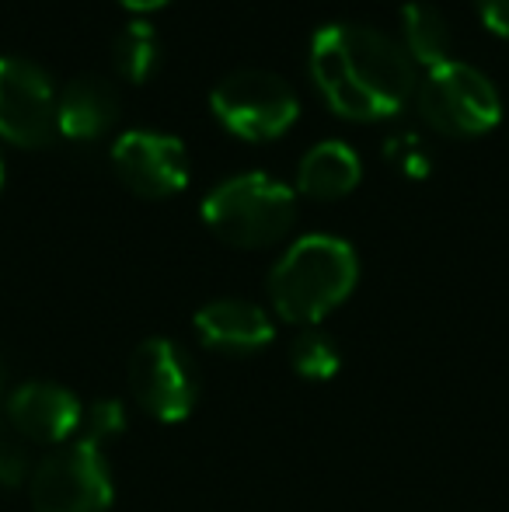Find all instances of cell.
<instances>
[{"mask_svg": "<svg viewBox=\"0 0 509 512\" xmlns=\"http://www.w3.org/2000/svg\"><path fill=\"white\" fill-rule=\"evenodd\" d=\"M311 77L325 105L353 122L398 115L419 84V70L401 42L360 21H332L314 32Z\"/></svg>", "mask_w": 509, "mask_h": 512, "instance_id": "cell-1", "label": "cell"}, {"mask_svg": "<svg viewBox=\"0 0 509 512\" xmlns=\"http://www.w3.org/2000/svg\"><path fill=\"white\" fill-rule=\"evenodd\" d=\"M360 258L335 234L297 237L269 272V300L283 321L314 328L356 290Z\"/></svg>", "mask_w": 509, "mask_h": 512, "instance_id": "cell-2", "label": "cell"}, {"mask_svg": "<svg viewBox=\"0 0 509 512\" xmlns=\"http://www.w3.org/2000/svg\"><path fill=\"white\" fill-rule=\"evenodd\" d=\"M203 223L231 248H272L297 223V192L265 171H245L206 192Z\"/></svg>", "mask_w": 509, "mask_h": 512, "instance_id": "cell-3", "label": "cell"}, {"mask_svg": "<svg viewBox=\"0 0 509 512\" xmlns=\"http://www.w3.org/2000/svg\"><path fill=\"white\" fill-rule=\"evenodd\" d=\"M415 105L429 129L454 140L485 136L503 119L499 88L478 67L461 60H447L426 70L415 84Z\"/></svg>", "mask_w": 509, "mask_h": 512, "instance_id": "cell-4", "label": "cell"}, {"mask_svg": "<svg viewBox=\"0 0 509 512\" xmlns=\"http://www.w3.org/2000/svg\"><path fill=\"white\" fill-rule=\"evenodd\" d=\"M35 512H105L116 499V481L102 446L88 439L56 446L28 478Z\"/></svg>", "mask_w": 509, "mask_h": 512, "instance_id": "cell-5", "label": "cell"}, {"mask_svg": "<svg viewBox=\"0 0 509 512\" xmlns=\"http://www.w3.org/2000/svg\"><path fill=\"white\" fill-rule=\"evenodd\" d=\"M210 108L227 133L248 143H269L297 122L300 102L293 88L272 70H234L210 91Z\"/></svg>", "mask_w": 509, "mask_h": 512, "instance_id": "cell-6", "label": "cell"}, {"mask_svg": "<svg viewBox=\"0 0 509 512\" xmlns=\"http://www.w3.org/2000/svg\"><path fill=\"white\" fill-rule=\"evenodd\" d=\"M199 373L192 356L171 338H147L129 356V394L157 422H185L199 401Z\"/></svg>", "mask_w": 509, "mask_h": 512, "instance_id": "cell-7", "label": "cell"}, {"mask_svg": "<svg viewBox=\"0 0 509 512\" xmlns=\"http://www.w3.org/2000/svg\"><path fill=\"white\" fill-rule=\"evenodd\" d=\"M53 77L25 56H0V140L21 150H42L60 136L56 129Z\"/></svg>", "mask_w": 509, "mask_h": 512, "instance_id": "cell-8", "label": "cell"}, {"mask_svg": "<svg viewBox=\"0 0 509 512\" xmlns=\"http://www.w3.org/2000/svg\"><path fill=\"white\" fill-rule=\"evenodd\" d=\"M112 168L133 196L168 199L189 185V150L178 136L129 129L112 143Z\"/></svg>", "mask_w": 509, "mask_h": 512, "instance_id": "cell-9", "label": "cell"}, {"mask_svg": "<svg viewBox=\"0 0 509 512\" xmlns=\"http://www.w3.org/2000/svg\"><path fill=\"white\" fill-rule=\"evenodd\" d=\"M84 405L53 380H28L4 401L7 429L35 446H63L81 429Z\"/></svg>", "mask_w": 509, "mask_h": 512, "instance_id": "cell-10", "label": "cell"}, {"mask_svg": "<svg viewBox=\"0 0 509 512\" xmlns=\"http://www.w3.org/2000/svg\"><path fill=\"white\" fill-rule=\"evenodd\" d=\"M196 335L206 349L224 356H252L272 345L276 324L269 310L241 297H220L196 310Z\"/></svg>", "mask_w": 509, "mask_h": 512, "instance_id": "cell-11", "label": "cell"}, {"mask_svg": "<svg viewBox=\"0 0 509 512\" xmlns=\"http://www.w3.org/2000/svg\"><path fill=\"white\" fill-rule=\"evenodd\" d=\"M119 119V91L105 77L81 74L63 84L56 102V129L63 140L88 143L105 136Z\"/></svg>", "mask_w": 509, "mask_h": 512, "instance_id": "cell-12", "label": "cell"}, {"mask_svg": "<svg viewBox=\"0 0 509 512\" xmlns=\"http://www.w3.org/2000/svg\"><path fill=\"white\" fill-rule=\"evenodd\" d=\"M363 164L349 143L342 140H321L300 157L297 168V192L318 203H335L349 196L360 185Z\"/></svg>", "mask_w": 509, "mask_h": 512, "instance_id": "cell-13", "label": "cell"}, {"mask_svg": "<svg viewBox=\"0 0 509 512\" xmlns=\"http://www.w3.org/2000/svg\"><path fill=\"white\" fill-rule=\"evenodd\" d=\"M401 49L415 67H440L450 60V28L440 7L426 4V0H408L401 7Z\"/></svg>", "mask_w": 509, "mask_h": 512, "instance_id": "cell-14", "label": "cell"}, {"mask_svg": "<svg viewBox=\"0 0 509 512\" xmlns=\"http://www.w3.org/2000/svg\"><path fill=\"white\" fill-rule=\"evenodd\" d=\"M157 60H161V39H157V28L150 25V21L136 18L116 35L112 67H116L119 77H126V81H133V84H143L157 70Z\"/></svg>", "mask_w": 509, "mask_h": 512, "instance_id": "cell-15", "label": "cell"}, {"mask_svg": "<svg viewBox=\"0 0 509 512\" xmlns=\"http://www.w3.org/2000/svg\"><path fill=\"white\" fill-rule=\"evenodd\" d=\"M290 366L297 370V377L321 384V380H332L339 373L342 352L332 335H325L318 328H304L290 345Z\"/></svg>", "mask_w": 509, "mask_h": 512, "instance_id": "cell-16", "label": "cell"}, {"mask_svg": "<svg viewBox=\"0 0 509 512\" xmlns=\"http://www.w3.org/2000/svg\"><path fill=\"white\" fill-rule=\"evenodd\" d=\"M126 425H129V415H126L123 401L98 398V401H91V405L84 408L77 439H88V443H95V446H102V450H105V443H112V439L123 436Z\"/></svg>", "mask_w": 509, "mask_h": 512, "instance_id": "cell-17", "label": "cell"}, {"mask_svg": "<svg viewBox=\"0 0 509 512\" xmlns=\"http://www.w3.org/2000/svg\"><path fill=\"white\" fill-rule=\"evenodd\" d=\"M32 457H28V443L14 436L11 429H0V488H21L32 478Z\"/></svg>", "mask_w": 509, "mask_h": 512, "instance_id": "cell-18", "label": "cell"}, {"mask_svg": "<svg viewBox=\"0 0 509 512\" xmlns=\"http://www.w3.org/2000/svg\"><path fill=\"white\" fill-rule=\"evenodd\" d=\"M485 28L496 32L499 39H509V0H475Z\"/></svg>", "mask_w": 509, "mask_h": 512, "instance_id": "cell-19", "label": "cell"}, {"mask_svg": "<svg viewBox=\"0 0 509 512\" xmlns=\"http://www.w3.org/2000/svg\"><path fill=\"white\" fill-rule=\"evenodd\" d=\"M119 4H123L126 11H133V14H150V11H161L168 0H119Z\"/></svg>", "mask_w": 509, "mask_h": 512, "instance_id": "cell-20", "label": "cell"}, {"mask_svg": "<svg viewBox=\"0 0 509 512\" xmlns=\"http://www.w3.org/2000/svg\"><path fill=\"white\" fill-rule=\"evenodd\" d=\"M0 408H4V370H0Z\"/></svg>", "mask_w": 509, "mask_h": 512, "instance_id": "cell-21", "label": "cell"}, {"mask_svg": "<svg viewBox=\"0 0 509 512\" xmlns=\"http://www.w3.org/2000/svg\"><path fill=\"white\" fill-rule=\"evenodd\" d=\"M0 189H4V161H0Z\"/></svg>", "mask_w": 509, "mask_h": 512, "instance_id": "cell-22", "label": "cell"}]
</instances>
